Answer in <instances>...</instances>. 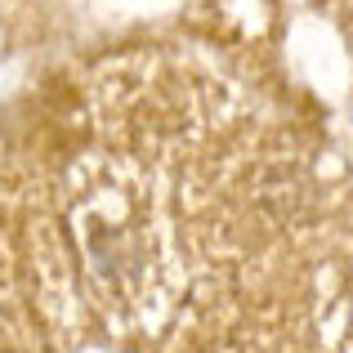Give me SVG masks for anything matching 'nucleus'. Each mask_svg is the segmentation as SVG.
<instances>
[]
</instances>
